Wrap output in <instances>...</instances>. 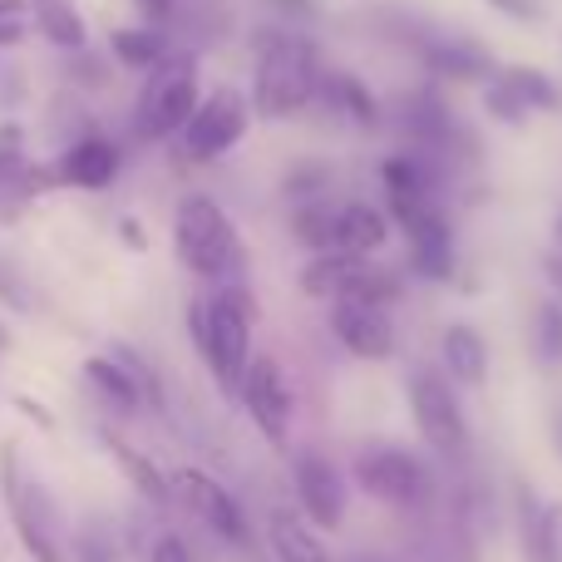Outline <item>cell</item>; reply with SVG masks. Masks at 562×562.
Segmentation results:
<instances>
[{
    "instance_id": "cell-1",
    "label": "cell",
    "mask_w": 562,
    "mask_h": 562,
    "mask_svg": "<svg viewBox=\"0 0 562 562\" xmlns=\"http://www.w3.org/2000/svg\"><path fill=\"white\" fill-rule=\"evenodd\" d=\"M252 114L267 124H286V119L306 114L316 104L321 85V45L296 25H262L252 30Z\"/></svg>"
},
{
    "instance_id": "cell-2",
    "label": "cell",
    "mask_w": 562,
    "mask_h": 562,
    "mask_svg": "<svg viewBox=\"0 0 562 562\" xmlns=\"http://www.w3.org/2000/svg\"><path fill=\"white\" fill-rule=\"evenodd\" d=\"M252 326H257V296L247 281H223L207 296L188 301V336L203 356L207 375L217 380L227 400L237 395L252 360Z\"/></svg>"
},
{
    "instance_id": "cell-3",
    "label": "cell",
    "mask_w": 562,
    "mask_h": 562,
    "mask_svg": "<svg viewBox=\"0 0 562 562\" xmlns=\"http://www.w3.org/2000/svg\"><path fill=\"white\" fill-rule=\"evenodd\" d=\"M173 252L198 281L223 286V281H247V252L237 223L227 207L207 193H183L173 213Z\"/></svg>"
},
{
    "instance_id": "cell-4",
    "label": "cell",
    "mask_w": 562,
    "mask_h": 562,
    "mask_svg": "<svg viewBox=\"0 0 562 562\" xmlns=\"http://www.w3.org/2000/svg\"><path fill=\"white\" fill-rule=\"evenodd\" d=\"M198 99H203V69H198L193 49H173L144 75V89L134 99V138L144 144H168L183 134L193 119Z\"/></svg>"
},
{
    "instance_id": "cell-5",
    "label": "cell",
    "mask_w": 562,
    "mask_h": 562,
    "mask_svg": "<svg viewBox=\"0 0 562 562\" xmlns=\"http://www.w3.org/2000/svg\"><path fill=\"white\" fill-rule=\"evenodd\" d=\"M0 494H5L10 524H15V538H20V548H25L30 562H69L65 518H59L49 488L20 464L15 449L0 454Z\"/></svg>"
},
{
    "instance_id": "cell-6",
    "label": "cell",
    "mask_w": 562,
    "mask_h": 562,
    "mask_svg": "<svg viewBox=\"0 0 562 562\" xmlns=\"http://www.w3.org/2000/svg\"><path fill=\"white\" fill-rule=\"evenodd\" d=\"M405 395H409V415H415V429L435 454L459 459L469 449V419L464 405H459V390L445 370L435 366H415L405 380Z\"/></svg>"
},
{
    "instance_id": "cell-7",
    "label": "cell",
    "mask_w": 562,
    "mask_h": 562,
    "mask_svg": "<svg viewBox=\"0 0 562 562\" xmlns=\"http://www.w3.org/2000/svg\"><path fill=\"white\" fill-rule=\"evenodd\" d=\"M350 484L385 508H425L435 498V479L415 454L395 445H366L350 459Z\"/></svg>"
},
{
    "instance_id": "cell-8",
    "label": "cell",
    "mask_w": 562,
    "mask_h": 562,
    "mask_svg": "<svg viewBox=\"0 0 562 562\" xmlns=\"http://www.w3.org/2000/svg\"><path fill=\"white\" fill-rule=\"evenodd\" d=\"M247 128H252V104H247V94H237V89H213V94L198 99L193 119L183 124V158L188 164H217V158H227L237 144L247 138Z\"/></svg>"
},
{
    "instance_id": "cell-9",
    "label": "cell",
    "mask_w": 562,
    "mask_h": 562,
    "mask_svg": "<svg viewBox=\"0 0 562 562\" xmlns=\"http://www.w3.org/2000/svg\"><path fill=\"white\" fill-rule=\"evenodd\" d=\"M168 484H173V504H183L217 543L252 548V524H247L243 504L233 498V488H227L223 479H213L207 469H173Z\"/></svg>"
},
{
    "instance_id": "cell-10",
    "label": "cell",
    "mask_w": 562,
    "mask_h": 562,
    "mask_svg": "<svg viewBox=\"0 0 562 562\" xmlns=\"http://www.w3.org/2000/svg\"><path fill=\"white\" fill-rule=\"evenodd\" d=\"M237 400H243L247 419L257 425V435L272 449L291 445V415H296V395L286 385V370L277 366L272 356H252L247 360V375L237 385Z\"/></svg>"
},
{
    "instance_id": "cell-11",
    "label": "cell",
    "mask_w": 562,
    "mask_h": 562,
    "mask_svg": "<svg viewBox=\"0 0 562 562\" xmlns=\"http://www.w3.org/2000/svg\"><path fill=\"white\" fill-rule=\"evenodd\" d=\"M291 488H296L301 518L311 528H330L336 533L346 524V504H350L346 474L321 449H296V459H291Z\"/></svg>"
},
{
    "instance_id": "cell-12",
    "label": "cell",
    "mask_w": 562,
    "mask_h": 562,
    "mask_svg": "<svg viewBox=\"0 0 562 562\" xmlns=\"http://www.w3.org/2000/svg\"><path fill=\"white\" fill-rule=\"evenodd\" d=\"M419 69L435 85H488L498 75V59L474 35H449V30H429V40L415 49Z\"/></svg>"
},
{
    "instance_id": "cell-13",
    "label": "cell",
    "mask_w": 562,
    "mask_h": 562,
    "mask_svg": "<svg viewBox=\"0 0 562 562\" xmlns=\"http://www.w3.org/2000/svg\"><path fill=\"white\" fill-rule=\"evenodd\" d=\"M49 188H59L55 164H35V158L20 148V134L5 128L0 134V227L15 223L35 198H45Z\"/></svg>"
},
{
    "instance_id": "cell-14",
    "label": "cell",
    "mask_w": 562,
    "mask_h": 562,
    "mask_svg": "<svg viewBox=\"0 0 562 562\" xmlns=\"http://www.w3.org/2000/svg\"><path fill=\"white\" fill-rule=\"evenodd\" d=\"M405 247H409V272H415L419 281L445 286V281L459 277V233H454V223H449L445 207H429L419 223H409Z\"/></svg>"
},
{
    "instance_id": "cell-15",
    "label": "cell",
    "mask_w": 562,
    "mask_h": 562,
    "mask_svg": "<svg viewBox=\"0 0 562 562\" xmlns=\"http://www.w3.org/2000/svg\"><path fill=\"white\" fill-rule=\"evenodd\" d=\"M326 326L356 360H390L395 356V321L390 311L366 306V301H330Z\"/></svg>"
},
{
    "instance_id": "cell-16",
    "label": "cell",
    "mask_w": 562,
    "mask_h": 562,
    "mask_svg": "<svg viewBox=\"0 0 562 562\" xmlns=\"http://www.w3.org/2000/svg\"><path fill=\"white\" fill-rule=\"evenodd\" d=\"M124 173V148L104 134H79L75 144L59 148L55 178L59 188H85V193H104L114 188V178Z\"/></svg>"
},
{
    "instance_id": "cell-17",
    "label": "cell",
    "mask_w": 562,
    "mask_h": 562,
    "mask_svg": "<svg viewBox=\"0 0 562 562\" xmlns=\"http://www.w3.org/2000/svg\"><path fill=\"white\" fill-rule=\"evenodd\" d=\"M311 109H321V114L336 119V124L366 128V134H375V128L385 124V104H380L375 89H370L360 75H350V69H321L316 104Z\"/></svg>"
},
{
    "instance_id": "cell-18",
    "label": "cell",
    "mask_w": 562,
    "mask_h": 562,
    "mask_svg": "<svg viewBox=\"0 0 562 562\" xmlns=\"http://www.w3.org/2000/svg\"><path fill=\"white\" fill-rule=\"evenodd\" d=\"M439 366L459 390H479L488 380V340L469 321H449L439 336Z\"/></svg>"
},
{
    "instance_id": "cell-19",
    "label": "cell",
    "mask_w": 562,
    "mask_h": 562,
    "mask_svg": "<svg viewBox=\"0 0 562 562\" xmlns=\"http://www.w3.org/2000/svg\"><path fill=\"white\" fill-rule=\"evenodd\" d=\"M390 233H395V223H390L385 207H375V203H340V217H336V252L375 257V252H385Z\"/></svg>"
},
{
    "instance_id": "cell-20",
    "label": "cell",
    "mask_w": 562,
    "mask_h": 562,
    "mask_svg": "<svg viewBox=\"0 0 562 562\" xmlns=\"http://www.w3.org/2000/svg\"><path fill=\"white\" fill-rule=\"evenodd\" d=\"M85 385L94 390V395L104 400L114 415H138V409L148 405L144 385L134 380V370H128L119 356H109V350H104V356H89L85 360Z\"/></svg>"
},
{
    "instance_id": "cell-21",
    "label": "cell",
    "mask_w": 562,
    "mask_h": 562,
    "mask_svg": "<svg viewBox=\"0 0 562 562\" xmlns=\"http://www.w3.org/2000/svg\"><path fill=\"white\" fill-rule=\"evenodd\" d=\"M267 548H272L277 562H336L316 528L301 514H291V508H272L267 514Z\"/></svg>"
},
{
    "instance_id": "cell-22",
    "label": "cell",
    "mask_w": 562,
    "mask_h": 562,
    "mask_svg": "<svg viewBox=\"0 0 562 562\" xmlns=\"http://www.w3.org/2000/svg\"><path fill=\"white\" fill-rule=\"evenodd\" d=\"M104 449L114 454V464L124 469L128 484L138 488V498H148L154 508H168V504H173V484H168V474L144 454V449H134L128 439H119L114 429H104Z\"/></svg>"
},
{
    "instance_id": "cell-23",
    "label": "cell",
    "mask_w": 562,
    "mask_h": 562,
    "mask_svg": "<svg viewBox=\"0 0 562 562\" xmlns=\"http://www.w3.org/2000/svg\"><path fill=\"white\" fill-rule=\"evenodd\" d=\"M336 217H340L336 198H316V203L291 207V213H286V233H291V243L306 247L311 257L336 252Z\"/></svg>"
},
{
    "instance_id": "cell-24",
    "label": "cell",
    "mask_w": 562,
    "mask_h": 562,
    "mask_svg": "<svg viewBox=\"0 0 562 562\" xmlns=\"http://www.w3.org/2000/svg\"><path fill=\"white\" fill-rule=\"evenodd\" d=\"M25 5H30V20H35V30L55 49H69V55H79V49L89 45V25H85V15H79L75 0H25Z\"/></svg>"
},
{
    "instance_id": "cell-25",
    "label": "cell",
    "mask_w": 562,
    "mask_h": 562,
    "mask_svg": "<svg viewBox=\"0 0 562 562\" xmlns=\"http://www.w3.org/2000/svg\"><path fill=\"white\" fill-rule=\"evenodd\" d=\"M109 55L124 69H134V75H148L158 59L173 55V40L164 35V25H124L109 35Z\"/></svg>"
},
{
    "instance_id": "cell-26",
    "label": "cell",
    "mask_w": 562,
    "mask_h": 562,
    "mask_svg": "<svg viewBox=\"0 0 562 562\" xmlns=\"http://www.w3.org/2000/svg\"><path fill=\"white\" fill-rule=\"evenodd\" d=\"M366 262V257H350V252H321V257H306V267H301V291H306L311 301H340L346 296V281L356 277V267Z\"/></svg>"
},
{
    "instance_id": "cell-27",
    "label": "cell",
    "mask_w": 562,
    "mask_h": 562,
    "mask_svg": "<svg viewBox=\"0 0 562 562\" xmlns=\"http://www.w3.org/2000/svg\"><path fill=\"white\" fill-rule=\"evenodd\" d=\"M518 538H524V558L528 562H562V548H558V538H553L548 504H538L533 494L518 498Z\"/></svg>"
},
{
    "instance_id": "cell-28",
    "label": "cell",
    "mask_w": 562,
    "mask_h": 562,
    "mask_svg": "<svg viewBox=\"0 0 562 562\" xmlns=\"http://www.w3.org/2000/svg\"><path fill=\"white\" fill-rule=\"evenodd\" d=\"M336 193V168L326 158H301L281 173V198L286 207H301V203H316V198H330Z\"/></svg>"
},
{
    "instance_id": "cell-29",
    "label": "cell",
    "mask_w": 562,
    "mask_h": 562,
    "mask_svg": "<svg viewBox=\"0 0 562 562\" xmlns=\"http://www.w3.org/2000/svg\"><path fill=\"white\" fill-rule=\"evenodd\" d=\"M504 75H508V85L518 89V99L528 104V114H558V109H562V89H558V79L548 75V69H538V65H504Z\"/></svg>"
},
{
    "instance_id": "cell-30",
    "label": "cell",
    "mask_w": 562,
    "mask_h": 562,
    "mask_svg": "<svg viewBox=\"0 0 562 562\" xmlns=\"http://www.w3.org/2000/svg\"><path fill=\"white\" fill-rule=\"evenodd\" d=\"M533 350L548 370H562V301L553 296L533 306Z\"/></svg>"
},
{
    "instance_id": "cell-31",
    "label": "cell",
    "mask_w": 562,
    "mask_h": 562,
    "mask_svg": "<svg viewBox=\"0 0 562 562\" xmlns=\"http://www.w3.org/2000/svg\"><path fill=\"white\" fill-rule=\"evenodd\" d=\"M479 104H484V114L494 119V124H504V128H518V124H528V104L518 99V89L508 85V75L498 69L494 79H488L484 89H479Z\"/></svg>"
},
{
    "instance_id": "cell-32",
    "label": "cell",
    "mask_w": 562,
    "mask_h": 562,
    "mask_svg": "<svg viewBox=\"0 0 562 562\" xmlns=\"http://www.w3.org/2000/svg\"><path fill=\"white\" fill-rule=\"evenodd\" d=\"M75 562H124V558H119L114 533H109V528L85 524L79 528V538H75Z\"/></svg>"
},
{
    "instance_id": "cell-33",
    "label": "cell",
    "mask_w": 562,
    "mask_h": 562,
    "mask_svg": "<svg viewBox=\"0 0 562 562\" xmlns=\"http://www.w3.org/2000/svg\"><path fill=\"white\" fill-rule=\"evenodd\" d=\"M267 10L281 20V25H311L321 15V0H267Z\"/></svg>"
},
{
    "instance_id": "cell-34",
    "label": "cell",
    "mask_w": 562,
    "mask_h": 562,
    "mask_svg": "<svg viewBox=\"0 0 562 562\" xmlns=\"http://www.w3.org/2000/svg\"><path fill=\"white\" fill-rule=\"evenodd\" d=\"M488 10H498L504 20H514V25H538V20L548 15L543 0H484Z\"/></svg>"
},
{
    "instance_id": "cell-35",
    "label": "cell",
    "mask_w": 562,
    "mask_h": 562,
    "mask_svg": "<svg viewBox=\"0 0 562 562\" xmlns=\"http://www.w3.org/2000/svg\"><path fill=\"white\" fill-rule=\"evenodd\" d=\"M148 562H198V553H193V548H188V538L164 533L154 548H148Z\"/></svg>"
},
{
    "instance_id": "cell-36",
    "label": "cell",
    "mask_w": 562,
    "mask_h": 562,
    "mask_svg": "<svg viewBox=\"0 0 562 562\" xmlns=\"http://www.w3.org/2000/svg\"><path fill=\"white\" fill-rule=\"evenodd\" d=\"M25 40V20H20V5H0V49H15Z\"/></svg>"
},
{
    "instance_id": "cell-37",
    "label": "cell",
    "mask_w": 562,
    "mask_h": 562,
    "mask_svg": "<svg viewBox=\"0 0 562 562\" xmlns=\"http://www.w3.org/2000/svg\"><path fill=\"white\" fill-rule=\"evenodd\" d=\"M543 277H548V296L562 301V252H543Z\"/></svg>"
},
{
    "instance_id": "cell-38",
    "label": "cell",
    "mask_w": 562,
    "mask_h": 562,
    "mask_svg": "<svg viewBox=\"0 0 562 562\" xmlns=\"http://www.w3.org/2000/svg\"><path fill=\"white\" fill-rule=\"evenodd\" d=\"M134 5L148 15V25H164V20L178 10V0H134Z\"/></svg>"
},
{
    "instance_id": "cell-39",
    "label": "cell",
    "mask_w": 562,
    "mask_h": 562,
    "mask_svg": "<svg viewBox=\"0 0 562 562\" xmlns=\"http://www.w3.org/2000/svg\"><path fill=\"white\" fill-rule=\"evenodd\" d=\"M119 233H124V243L134 247V252H144V247H148V237H144V227H138V217H124V223H119Z\"/></svg>"
},
{
    "instance_id": "cell-40",
    "label": "cell",
    "mask_w": 562,
    "mask_h": 562,
    "mask_svg": "<svg viewBox=\"0 0 562 562\" xmlns=\"http://www.w3.org/2000/svg\"><path fill=\"white\" fill-rule=\"evenodd\" d=\"M548 518H553V538H558V548H562V504H548Z\"/></svg>"
},
{
    "instance_id": "cell-41",
    "label": "cell",
    "mask_w": 562,
    "mask_h": 562,
    "mask_svg": "<svg viewBox=\"0 0 562 562\" xmlns=\"http://www.w3.org/2000/svg\"><path fill=\"white\" fill-rule=\"evenodd\" d=\"M553 247L562 252V207H558V217H553Z\"/></svg>"
},
{
    "instance_id": "cell-42",
    "label": "cell",
    "mask_w": 562,
    "mask_h": 562,
    "mask_svg": "<svg viewBox=\"0 0 562 562\" xmlns=\"http://www.w3.org/2000/svg\"><path fill=\"white\" fill-rule=\"evenodd\" d=\"M553 439H558V454H562V415H558V425H553Z\"/></svg>"
},
{
    "instance_id": "cell-43",
    "label": "cell",
    "mask_w": 562,
    "mask_h": 562,
    "mask_svg": "<svg viewBox=\"0 0 562 562\" xmlns=\"http://www.w3.org/2000/svg\"><path fill=\"white\" fill-rule=\"evenodd\" d=\"M0 5H25V0H0Z\"/></svg>"
}]
</instances>
